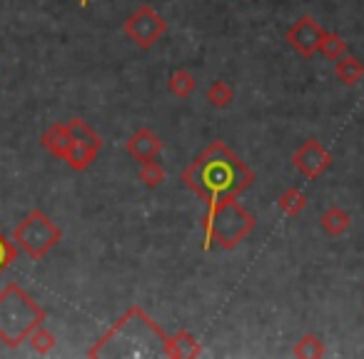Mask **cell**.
<instances>
[{"mask_svg": "<svg viewBox=\"0 0 364 359\" xmlns=\"http://www.w3.org/2000/svg\"><path fill=\"white\" fill-rule=\"evenodd\" d=\"M277 208H279V213L287 215V218H297V215L307 208V195L297 188H289L277 198Z\"/></svg>", "mask_w": 364, "mask_h": 359, "instance_id": "e0dca14e", "label": "cell"}, {"mask_svg": "<svg viewBox=\"0 0 364 359\" xmlns=\"http://www.w3.org/2000/svg\"><path fill=\"white\" fill-rule=\"evenodd\" d=\"M167 87H170V92L175 97L188 100V97L198 90V77H195L190 70H175L170 77H167Z\"/></svg>", "mask_w": 364, "mask_h": 359, "instance_id": "5bb4252c", "label": "cell"}, {"mask_svg": "<svg viewBox=\"0 0 364 359\" xmlns=\"http://www.w3.org/2000/svg\"><path fill=\"white\" fill-rule=\"evenodd\" d=\"M97 155H100V152L92 150V147L80 145V142H73V147L68 150V155H65V162L73 167V170L82 172V170H87V167H90L92 162L97 160Z\"/></svg>", "mask_w": 364, "mask_h": 359, "instance_id": "ffe728a7", "label": "cell"}, {"mask_svg": "<svg viewBox=\"0 0 364 359\" xmlns=\"http://www.w3.org/2000/svg\"><path fill=\"white\" fill-rule=\"evenodd\" d=\"M170 334L145 312L142 307H130L90 349L87 357H167Z\"/></svg>", "mask_w": 364, "mask_h": 359, "instance_id": "7a4b0ae2", "label": "cell"}, {"mask_svg": "<svg viewBox=\"0 0 364 359\" xmlns=\"http://www.w3.org/2000/svg\"><path fill=\"white\" fill-rule=\"evenodd\" d=\"M125 150L130 157H135L137 162H145L157 157V152L162 150V140L150 130V127H137L125 142Z\"/></svg>", "mask_w": 364, "mask_h": 359, "instance_id": "9c48e42d", "label": "cell"}, {"mask_svg": "<svg viewBox=\"0 0 364 359\" xmlns=\"http://www.w3.org/2000/svg\"><path fill=\"white\" fill-rule=\"evenodd\" d=\"M332 162H334L332 152H329L319 140H314V137L304 140L292 155L294 170L302 172L307 180H317V177H322L324 172L332 167Z\"/></svg>", "mask_w": 364, "mask_h": 359, "instance_id": "ba28073f", "label": "cell"}, {"mask_svg": "<svg viewBox=\"0 0 364 359\" xmlns=\"http://www.w3.org/2000/svg\"><path fill=\"white\" fill-rule=\"evenodd\" d=\"M122 33H125L137 48L150 50V48L167 33V23L155 8L145 3V6H140L125 23H122Z\"/></svg>", "mask_w": 364, "mask_h": 359, "instance_id": "8992f818", "label": "cell"}, {"mask_svg": "<svg viewBox=\"0 0 364 359\" xmlns=\"http://www.w3.org/2000/svg\"><path fill=\"white\" fill-rule=\"evenodd\" d=\"M137 180H140V183L145 185V188H150V190L160 188V185L165 183V167H162V162H157V157L140 162V170H137Z\"/></svg>", "mask_w": 364, "mask_h": 359, "instance_id": "d6986e66", "label": "cell"}, {"mask_svg": "<svg viewBox=\"0 0 364 359\" xmlns=\"http://www.w3.org/2000/svg\"><path fill=\"white\" fill-rule=\"evenodd\" d=\"M77 3H80V8H87V6H90V0H77Z\"/></svg>", "mask_w": 364, "mask_h": 359, "instance_id": "cb8c5ba5", "label": "cell"}, {"mask_svg": "<svg viewBox=\"0 0 364 359\" xmlns=\"http://www.w3.org/2000/svg\"><path fill=\"white\" fill-rule=\"evenodd\" d=\"M73 142L75 140H73L68 122H53V125L41 135V147L50 152L53 157H58V160H65V155L73 147Z\"/></svg>", "mask_w": 364, "mask_h": 359, "instance_id": "30bf717a", "label": "cell"}, {"mask_svg": "<svg viewBox=\"0 0 364 359\" xmlns=\"http://www.w3.org/2000/svg\"><path fill=\"white\" fill-rule=\"evenodd\" d=\"M68 127H70V135H73V140H75V142L92 147V150H97V152L102 150V137L97 135V132L92 130L85 120H80V117H73V120H68Z\"/></svg>", "mask_w": 364, "mask_h": 359, "instance_id": "2e32d148", "label": "cell"}, {"mask_svg": "<svg viewBox=\"0 0 364 359\" xmlns=\"http://www.w3.org/2000/svg\"><path fill=\"white\" fill-rule=\"evenodd\" d=\"M257 220L240 203V198H223L208 205V213L200 220L203 227V250L210 252L213 247L235 250L250 232L255 230Z\"/></svg>", "mask_w": 364, "mask_h": 359, "instance_id": "3957f363", "label": "cell"}, {"mask_svg": "<svg viewBox=\"0 0 364 359\" xmlns=\"http://www.w3.org/2000/svg\"><path fill=\"white\" fill-rule=\"evenodd\" d=\"M63 230L43 210H31L13 230V242L31 259H43L60 245Z\"/></svg>", "mask_w": 364, "mask_h": 359, "instance_id": "5b68a950", "label": "cell"}, {"mask_svg": "<svg viewBox=\"0 0 364 359\" xmlns=\"http://www.w3.org/2000/svg\"><path fill=\"white\" fill-rule=\"evenodd\" d=\"M205 97H208V102L213 107L225 110V107H230L235 102V87L225 80H213L208 87V92H205Z\"/></svg>", "mask_w": 364, "mask_h": 359, "instance_id": "ac0fdd59", "label": "cell"}, {"mask_svg": "<svg viewBox=\"0 0 364 359\" xmlns=\"http://www.w3.org/2000/svg\"><path fill=\"white\" fill-rule=\"evenodd\" d=\"M319 53H322V58H327L332 63L339 60L342 55H347V41L342 36H337V33L324 31L322 43H319Z\"/></svg>", "mask_w": 364, "mask_h": 359, "instance_id": "44dd1931", "label": "cell"}, {"mask_svg": "<svg viewBox=\"0 0 364 359\" xmlns=\"http://www.w3.org/2000/svg\"><path fill=\"white\" fill-rule=\"evenodd\" d=\"M28 342H31V347L36 349L38 354H50L58 344V337L46 327V324H41L38 329H33V334L28 337Z\"/></svg>", "mask_w": 364, "mask_h": 359, "instance_id": "7402d4cb", "label": "cell"}, {"mask_svg": "<svg viewBox=\"0 0 364 359\" xmlns=\"http://www.w3.org/2000/svg\"><path fill=\"white\" fill-rule=\"evenodd\" d=\"M170 359H195V357H203V347L200 342L188 332V329H182V332L172 334L170 337Z\"/></svg>", "mask_w": 364, "mask_h": 359, "instance_id": "8fae6325", "label": "cell"}, {"mask_svg": "<svg viewBox=\"0 0 364 359\" xmlns=\"http://www.w3.org/2000/svg\"><path fill=\"white\" fill-rule=\"evenodd\" d=\"M334 77H337L342 85L354 87L364 77V63L354 55H342L339 60H334Z\"/></svg>", "mask_w": 364, "mask_h": 359, "instance_id": "4fadbf2b", "label": "cell"}, {"mask_svg": "<svg viewBox=\"0 0 364 359\" xmlns=\"http://www.w3.org/2000/svg\"><path fill=\"white\" fill-rule=\"evenodd\" d=\"M182 183L210 205L223 198H240L245 190L252 188L255 172L230 150L228 142L215 140L185 167Z\"/></svg>", "mask_w": 364, "mask_h": 359, "instance_id": "6da1fadb", "label": "cell"}, {"mask_svg": "<svg viewBox=\"0 0 364 359\" xmlns=\"http://www.w3.org/2000/svg\"><path fill=\"white\" fill-rule=\"evenodd\" d=\"M324 352H327L324 339L319 337V334H312V332L302 334L292 347L294 357H302V359H319V357H324Z\"/></svg>", "mask_w": 364, "mask_h": 359, "instance_id": "9a60e30c", "label": "cell"}, {"mask_svg": "<svg viewBox=\"0 0 364 359\" xmlns=\"http://www.w3.org/2000/svg\"><path fill=\"white\" fill-rule=\"evenodd\" d=\"M18 259V247L16 242H11V240L6 237V235L0 232V274L6 272L8 267H11L13 262Z\"/></svg>", "mask_w": 364, "mask_h": 359, "instance_id": "603a6c76", "label": "cell"}, {"mask_svg": "<svg viewBox=\"0 0 364 359\" xmlns=\"http://www.w3.org/2000/svg\"><path fill=\"white\" fill-rule=\"evenodd\" d=\"M322 36H324V31H322V26L317 23V18L302 16L287 28V33H284V41L289 43V48H292L299 58L309 60V58H314L319 53Z\"/></svg>", "mask_w": 364, "mask_h": 359, "instance_id": "52a82bcc", "label": "cell"}, {"mask_svg": "<svg viewBox=\"0 0 364 359\" xmlns=\"http://www.w3.org/2000/svg\"><path fill=\"white\" fill-rule=\"evenodd\" d=\"M319 227H322L329 237H339V235H344L352 227V215H349L347 210L332 205V208L324 210L322 218H319Z\"/></svg>", "mask_w": 364, "mask_h": 359, "instance_id": "7c38bea8", "label": "cell"}, {"mask_svg": "<svg viewBox=\"0 0 364 359\" xmlns=\"http://www.w3.org/2000/svg\"><path fill=\"white\" fill-rule=\"evenodd\" d=\"M46 309L21 284L11 282L0 289V342L6 347L16 349L28 342L33 329L46 324Z\"/></svg>", "mask_w": 364, "mask_h": 359, "instance_id": "277c9868", "label": "cell"}]
</instances>
